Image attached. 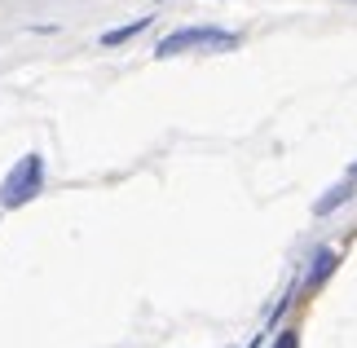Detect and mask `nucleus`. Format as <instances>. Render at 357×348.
I'll use <instances>...</instances> for the list:
<instances>
[{"mask_svg":"<svg viewBox=\"0 0 357 348\" xmlns=\"http://www.w3.org/2000/svg\"><path fill=\"white\" fill-rule=\"evenodd\" d=\"M273 348H300V340H296V331H282V335L273 340Z\"/></svg>","mask_w":357,"mask_h":348,"instance_id":"6","label":"nucleus"},{"mask_svg":"<svg viewBox=\"0 0 357 348\" xmlns=\"http://www.w3.org/2000/svg\"><path fill=\"white\" fill-rule=\"evenodd\" d=\"M335 264H340V252H331V247H318V252H313V264H309V278H305V282H309V287H322L326 278L335 273Z\"/></svg>","mask_w":357,"mask_h":348,"instance_id":"3","label":"nucleus"},{"mask_svg":"<svg viewBox=\"0 0 357 348\" xmlns=\"http://www.w3.org/2000/svg\"><path fill=\"white\" fill-rule=\"evenodd\" d=\"M349 172H353V176H357V163H353V168H349Z\"/></svg>","mask_w":357,"mask_h":348,"instance_id":"7","label":"nucleus"},{"mask_svg":"<svg viewBox=\"0 0 357 348\" xmlns=\"http://www.w3.org/2000/svg\"><path fill=\"white\" fill-rule=\"evenodd\" d=\"M40 190H45V155H26L18 168L5 176V186H0V203H5V207H22V203H31Z\"/></svg>","mask_w":357,"mask_h":348,"instance_id":"1","label":"nucleus"},{"mask_svg":"<svg viewBox=\"0 0 357 348\" xmlns=\"http://www.w3.org/2000/svg\"><path fill=\"white\" fill-rule=\"evenodd\" d=\"M353 199V186H335V194H322L318 203H313V216H331L335 207H344Z\"/></svg>","mask_w":357,"mask_h":348,"instance_id":"4","label":"nucleus"},{"mask_svg":"<svg viewBox=\"0 0 357 348\" xmlns=\"http://www.w3.org/2000/svg\"><path fill=\"white\" fill-rule=\"evenodd\" d=\"M199 45L234 49L238 36H234V31H221V27H181V31H172V36L155 49V58H172V53H185V49H199Z\"/></svg>","mask_w":357,"mask_h":348,"instance_id":"2","label":"nucleus"},{"mask_svg":"<svg viewBox=\"0 0 357 348\" xmlns=\"http://www.w3.org/2000/svg\"><path fill=\"white\" fill-rule=\"evenodd\" d=\"M146 27H150V13H146V18H137V22H128V27H115V31H106V36H102V45H106V49H115V45H123V40H132L137 31H146Z\"/></svg>","mask_w":357,"mask_h":348,"instance_id":"5","label":"nucleus"}]
</instances>
